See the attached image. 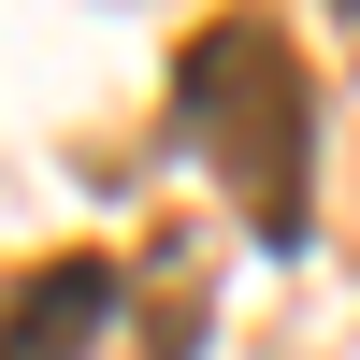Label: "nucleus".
<instances>
[{
    "instance_id": "nucleus-1",
    "label": "nucleus",
    "mask_w": 360,
    "mask_h": 360,
    "mask_svg": "<svg viewBox=\"0 0 360 360\" xmlns=\"http://www.w3.org/2000/svg\"><path fill=\"white\" fill-rule=\"evenodd\" d=\"M173 130L231 173V202H245L274 245L303 231V58H288V29H259V15L188 29V58H173Z\"/></svg>"
},
{
    "instance_id": "nucleus-2",
    "label": "nucleus",
    "mask_w": 360,
    "mask_h": 360,
    "mask_svg": "<svg viewBox=\"0 0 360 360\" xmlns=\"http://www.w3.org/2000/svg\"><path fill=\"white\" fill-rule=\"evenodd\" d=\"M101 332H115V259H44L0 317V360H86Z\"/></svg>"
}]
</instances>
